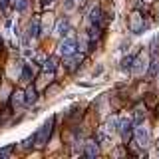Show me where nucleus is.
Returning <instances> with one entry per match:
<instances>
[{
  "mask_svg": "<svg viewBox=\"0 0 159 159\" xmlns=\"http://www.w3.org/2000/svg\"><path fill=\"white\" fill-rule=\"evenodd\" d=\"M52 127H54V119L50 117L46 123L42 125V129L36 133V137H34V141H36V145L38 147H42V145H46L48 143V139H50V135H52Z\"/></svg>",
  "mask_w": 159,
  "mask_h": 159,
  "instance_id": "nucleus-1",
  "label": "nucleus"
},
{
  "mask_svg": "<svg viewBox=\"0 0 159 159\" xmlns=\"http://www.w3.org/2000/svg\"><path fill=\"white\" fill-rule=\"evenodd\" d=\"M76 52H78V42H76V40L66 38V40L60 42V46H58V54H60V56L70 58V56H76Z\"/></svg>",
  "mask_w": 159,
  "mask_h": 159,
  "instance_id": "nucleus-2",
  "label": "nucleus"
},
{
  "mask_svg": "<svg viewBox=\"0 0 159 159\" xmlns=\"http://www.w3.org/2000/svg\"><path fill=\"white\" fill-rule=\"evenodd\" d=\"M133 119H129V117H123L121 121H119V127H117V131L121 133V137H123V141H129L131 139V133H133Z\"/></svg>",
  "mask_w": 159,
  "mask_h": 159,
  "instance_id": "nucleus-3",
  "label": "nucleus"
},
{
  "mask_svg": "<svg viewBox=\"0 0 159 159\" xmlns=\"http://www.w3.org/2000/svg\"><path fill=\"white\" fill-rule=\"evenodd\" d=\"M129 28H131L133 34H141L143 30L147 28V24L143 22V16H141V14H133L131 20H129Z\"/></svg>",
  "mask_w": 159,
  "mask_h": 159,
  "instance_id": "nucleus-4",
  "label": "nucleus"
},
{
  "mask_svg": "<svg viewBox=\"0 0 159 159\" xmlns=\"http://www.w3.org/2000/svg\"><path fill=\"white\" fill-rule=\"evenodd\" d=\"M135 141L139 147H147L149 145V131L145 127H135Z\"/></svg>",
  "mask_w": 159,
  "mask_h": 159,
  "instance_id": "nucleus-5",
  "label": "nucleus"
},
{
  "mask_svg": "<svg viewBox=\"0 0 159 159\" xmlns=\"http://www.w3.org/2000/svg\"><path fill=\"white\" fill-rule=\"evenodd\" d=\"M72 32V28H70V22L68 20H60V22L56 24V36H60V38H64V36H68V34Z\"/></svg>",
  "mask_w": 159,
  "mask_h": 159,
  "instance_id": "nucleus-6",
  "label": "nucleus"
},
{
  "mask_svg": "<svg viewBox=\"0 0 159 159\" xmlns=\"http://www.w3.org/2000/svg\"><path fill=\"white\" fill-rule=\"evenodd\" d=\"M89 24H102V8L99 6H93L92 12H89Z\"/></svg>",
  "mask_w": 159,
  "mask_h": 159,
  "instance_id": "nucleus-7",
  "label": "nucleus"
},
{
  "mask_svg": "<svg viewBox=\"0 0 159 159\" xmlns=\"http://www.w3.org/2000/svg\"><path fill=\"white\" fill-rule=\"evenodd\" d=\"M117 127H119V119L117 117H109L107 121H106V127H103V129H106L109 135H113V133L117 131Z\"/></svg>",
  "mask_w": 159,
  "mask_h": 159,
  "instance_id": "nucleus-8",
  "label": "nucleus"
},
{
  "mask_svg": "<svg viewBox=\"0 0 159 159\" xmlns=\"http://www.w3.org/2000/svg\"><path fill=\"white\" fill-rule=\"evenodd\" d=\"M98 153H99V147L96 145V141L93 139L86 141V157H96Z\"/></svg>",
  "mask_w": 159,
  "mask_h": 159,
  "instance_id": "nucleus-9",
  "label": "nucleus"
},
{
  "mask_svg": "<svg viewBox=\"0 0 159 159\" xmlns=\"http://www.w3.org/2000/svg\"><path fill=\"white\" fill-rule=\"evenodd\" d=\"M36 98H38V93H36V88H32V86H30V88L26 89V93H24V103L32 106V103L36 102Z\"/></svg>",
  "mask_w": 159,
  "mask_h": 159,
  "instance_id": "nucleus-10",
  "label": "nucleus"
},
{
  "mask_svg": "<svg viewBox=\"0 0 159 159\" xmlns=\"http://www.w3.org/2000/svg\"><path fill=\"white\" fill-rule=\"evenodd\" d=\"M28 36L30 38H38L40 36V22L36 18H34L32 22H30V26H28Z\"/></svg>",
  "mask_w": 159,
  "mask_h": 159,
  "instance_id": "nucleus-11",
  "label": "nucleus"
},
{
  "mask_svg": "<svg viewBox=\"0 0 159 159\" xmlns=\"http://www.w3.org/2000/svg\"><path fill=\"white\" fill-rule=\"evenodd\" d=\"M133 62H135V58H133V56H127V58H123V60H121V66H119V68H121L123 72H131Z\"/></svg>",
  "mask_w": 159,
  "mask_h": 159,
  "instance_id": "nucleus-12",
  "label": "nucleus"
},
{
  "mask_svg": "<svg viewBox=\"0 0 159 159\" xmlns=\"http://www.w3.org/2000/svg\"><path fill=\"white\" fill-rule=\"evenodd\" d=\"M149 64H151V66H149V76H155L157 70H159V58H157V56H153Z\"/></svg>",
  "mask_w": 159,
  "mask_h": 159,
  "instance_id": "nucleus-13",
  "label": "nucleus"
},
{
  "mask_svg": "<svg viewBox=\"0 0 159 159\" xmlns=\"http://www.w3.org/2000/svg\"><path fill=\"white\" fill-rule=\"evenodd\" d=\"M20 80H22L24 84H28L30 80H32V70H30V66H24V70H22V76H20Z\"/></svg>",
  "mask_w": 159,
  "mask_h": 159,
  "instance_id": "nucleus-14",
  "label": "nucleus"
},
{
  "mask_svg": "<svg viewBox=\"0 0 159 159\" xmlns=\"http://www.w3.org/2000/svg\"><path fill=\"white\" fill-rule=\"evenodd\" d=\"M98 139H99L102 143H106V145H107V143L111 141V135H109V133L106 131V129H99V133H98Z\"/></svg>",
  "mask_w": 159,
  "mask_h": 159,
  "instance_id": "nucleus-15",
  "label": "nucleus"
},
{
  "mask_svg": "<svg viewBox=\"0 0 159 159\" xmlns=\"http://www.w3.org/2000/svg\"><path fill=\"white\" fill-rule=\"evenodd\" d=\"M56 66H58V60H56V58H46V62H44V68H46V70L54 72V70H56Z\"/></svg>",
  "mask_w": 159,
  "mask_h": 159,
  "instance_id": "nucleus-16",
  "label": "nucleus"
},
{
  "mask_svg": "<svg viewBox=\"0 0 159 159\" xmlns=\"http://www.w3.org/2000/svg\"><path fill=\"white\" fill-rule=\"evenodd\" d=\"M14 6H16L18 12H24V10L28 8V0H16V2H14Z\"/></svg>",
  "mask_w": 159,
  "mask_h": 159,
  "instance_id": "nucleus-17",
  "label": "nucleus"
},
{
  "mask_svg": "<svg viewBox=\"0 0 159 159\" xmlns=\"http://www.w3.org/2000/svg\"><path fill=\"white\" fill-rule=\"evenodd\" d=\"M22 102H24L22 93H20V92H16V93H14V96H12V106H20V103H22Z\"/></svg>",
  "mask_w": 159,
  "mask_h": 159,
  "instance_id": "nucleus-18",
  "label": "nucleus"
},
{
  "mask_svg": "<svg viewBox=\"0 0 159 159\" xmlns=\"http://www.w3.org/2000/svg\"><path fill=\"white\" fill-rule=\"evenodd\" d=\"M143 117H145V113H143L141 109H135V121H133V123H141Z\"/></svg>",
  "mask_w": 159,
  "mask_h": 159,
  "instance_id": "nucleus-19",
  "label": "nucleus"
},
{
  "mask_svg": "<svg viewBox=\"0 0 159 159\" xmlns=\"http://www.w3.org/2000/svg\"><path fill=\"white\" fill-rule=\"evenodd\" d=\"M10 151H12V147H4V149H0V157H6V155H10Z\"/></svg>",
  "mask_w": 159,
  "mask_h": 159,
  "instance_id": "nucleus-20",
  "label": "nucleus"
},
{
  "mask_svg": "<svg viewBox=\"0 0 159 159\" xmlns=\"http://www.w3.org/2000/svg\"><path fill=\"white\" fill-rule=\"evenodd\" d=\"M64 6H66V10H72L74 6H76V2H74V0H66V2H64Z\"/></svg>",
  "mask_w": 159,
  "mask_h": 159,
  "instance_id": "nucleus-21",
  "label": "nucleus"
},
{
  "mask_svg": "<svg viewBox=\"0 0 159 159\" xmlns=\"http://www.w3.org/2000/svg\"><path fill=\"white\" fill-rule=\"evenodd\" d=\"M34 143H36V141H34V137H28V139H26V141H24V147H26V149H28V147H32V145H34Z\"/></svg>",
  "mask_w": 159,
  "mask_h": 159,
  "instance_id": "nucleus-22",
  "label": "nucleus"
},
{
  "mask_svg": "<svg viewBox=\"0 0 159 159\" xmlns=\"http://www.w3.org/2000/svg\"><path fill=\"white\" fill-rule=\"evenodd\" d=\"M54 2H56V0H42V4H44V6H52Z\"/></svg>",
  "mask_w": 159,
  "mask_h": 159,
  "instance_id": "nucleus-23",
  "label": "nucleus"
},
{
  "mask_svg": "<svg viewBox=\"0 0 159 159\" xmlns=\"http://www.w3.org/2000/svg\"><path fill=\"white\" fill-rule=\"evenodd\" d=\"M0 6H2V8H6V6H8V0H0Z\"/></svg>",
  "mask_w": 159,
  "mask_h": 159,
  "instance_id": "nucleus-24",
  "label": "nucleus"
},
{
  "mask_svg": "<svg viewBox=\"0 0 159 159\" xmlns=\"http://www.w3.org/2000/svg\"><path fill=\"white\" fill-rule=\"evenodd\" d=\"M74 2H76V4H84V2H86V0H74Z\"/></svg>",
  "mask_w": 159,
  "mask_h": 159,
  "instance_id": "nucleus-25",
  "label": "nucleus"
}]
</instances>
